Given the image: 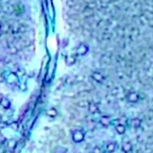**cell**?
Listing matches in <instances>:
<instances>
[{
    "label": "cell",
    "instance_id": "obj_4",
    "mask_svg": "<svg viewBox=\"0 0 153 153\" xmlns=\"http://www.w3.org/2000/svg\"><path fill=\"white\" fill-rule=\"evenodd\" d=\"M112 122H113V119L109 115H102L101 117H100V119H99V123L105 129L109 128V127L112 124Z\"/></svg>",
    "mask_w": 153,
    "mask_h": 153
},
{
    "label": "cell",
    "instance_id": "obj_6",
    "mask_svg": "<svg viewBox=\"0 0 153 153\" xmlns=\"http://www.w3.org/2000/svg\"><path fill=\"white\" fill-rule=\"evenodd\" d=\"M121 151L123 153H131L133 151V144L130 140L123 142L122 145H121Z\"/></svg>",
    "mask_w": 153,
    "mask_h": 153
},
{
    "label": "cell",
    "instance_id": "obj_8",
    "mask_svg": "<svg viewBox=\"0 0 153 153\" xmlns=\"http://www.w3.org/2000/svg\"><path fill=\"white\" fill-rule=\"evenodd\" d=\"M142 120L140 119V118L136 117V118H133L131 120V122H130V124H131V128H133V130H138V129L142 127Z\"/></svg>",
    "mask_w": 153,
    "mask_h": 153
},
{
    "label": "cell",
    "instance_id": "obj_12",
    "mask_svg": "<svg viewBox=\"0 0 153 153\" xmlns=\"http://www.w3.org/2000/svg\"><path fill=\"white\" fill-rule=\"evenodd\" d=\"M46 115L50 118H55L57 116V111L55 109H53V107H51V109L46 111Z\"/></svg>",
    "mask_w": 153,
    "mask_h": 153
},
{
    "label": "cell",
    "instance_id": "obj_10",
    "mask_svg": "<svg viewBox=\"0 0 153 153\" xmlns=\"http://www.w3.org/2000/svg\"><path fill=\"white\" fill-rule=\"evenodd\" d=\"M87 109L90 114H97V113H99V107L96 102H89Z\"/></svg>",
    "mask_w": 153,
    "mask_h": 153
},
{
    "label": "cell",
    "instance_id": "obj_1",
    "mask_svg": "<svg viewBox=\"0 0 153 153\" xmlns=\"http://www.w3.org/2000/svg\"><path fill=\"white\" fill-rule=\"evenodd\" d=\"M71 139L74 144H81L85 139V132L82 129H74L71 131Z\"/></svg>",
    "mask_w": 153,
    "mask_h": 153
},
{
    "label": "cell",
    "instance_id": "obj_9",
    "mask_svg": "<svg viewBox=\"0 0 153 153\" xmlns=\"http://www.w3.org/2000/svg\"><path fill=\"white\" fill-rule=\"evenodd\" d=\"M92 78L95 80L97 83H102L104 81V76L101 72H99V71H94L93 74H92Z\"/></svg>",
    "mask_w": 153,
    "mask_h": 153
},
{
    "label": "cell",
    "instance_id": "obj_13",
    "mask_svg": "<svg viewBox=\"0 0 153 153\" xmlns=\"http://www.w3.org/2000/svg\"><path fill=\"white\" fill-rule=\"evenodd\" d=\"M104 147H101V146H95L92 150V153H104Z\"/></svg>",
    "mask_w": 153,
    "mask_h": 153
},
{
    "label": "cell",
    "instance_id": "obj_5",
    "mask_svg": "<svg viewBox=\"0 0 153 153\" xmlns=\"http://www.w3.org/2000/svg\"><path fill=\"white\" fill-rule=\"evenodd\" d=\"M116 149H117V142H114V140L107 142L104 145V151L107 153H114Z\"/></svg>",
    "mask_w": 153,
    "mask_h": 153
},
{
    "label": "cell",
    "instance_id": "obj_2",
    "mask_svg": "<svg viewBox=\"0 0 153 153\" xmlns=\"http://www.w3.org/2000/svg\"><path fill=\"white\" fill-rule=\"evenodd\" d=\"M126 99L128 103L130 104H136L140 101V96L136 92H129L126 96Z\"/></svg>",
    "mask_w": 153,
    "mask_h": 153
},
{
    "label": "cell",
    "instance_id": "obj_7",
    "mask_svg": "<svg viewBox=\"0 0 153 153\" xmlns=\"http://www.w3.org/2000/svg\"><path fill=\"white\" fill-rule=\"evenodd\" d=\"M76 54L78 55H85L88 52V46L85 44H80L79 46L76 47Z\"/></svg>",
    "mask_w": 153,
    "mask_h": 153
},
{
    "label": "cell",
    "instance_id": "obj_14",
    "mask_svg": "<svg viewBox=\"0 0 153 153\" xmlns=\"http://www.w3.org/2000/svg\"><path fill=\"white\" fill-rule=\"evenodd\" d=\"M59 151H60V152H57V150H56L54 153H67V150L64 149V148H59Z\"/></svg>",
    "mask_w": 153,
    "mask_h": 153
},
{
    "label": "cell",
    "instance_id": "obj_3",
    "mask_svg": "<svg viewBox=\"0 0 153 153\" xmlns=\"http://www.w3.org/2000/svg\"><path fill=\"white\" fill-rule=\"evenodd\" d=\"M112 124H114L115 131H116L117 134H119V135H123L127 132V124L120 122V120H116V122L113 120Z\"/></svg>",
    "mask_w": 153,
    "mask_h": 153
},
{
    "label": "cell",
    "instance_id": "obj_11",
    "mask_svg": "<svg viewBox=\"0 0 153 153\" xmlns=\"http://www.w3.org/2000/svg\"><path fill=\"white\" fill-rule=\"evenodd\" d=\"M0 105H1V107H3L4 109H11V101L9 100V98L2 97V98L0 99Z\"/></svg>",
    "mask_w": 153,
    "mask_h": 153
}]
</instances>
